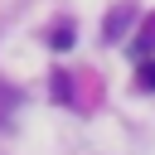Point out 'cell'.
Instances as JSON below:
<instances>
[{"mask_svg":"<svg viewBox=\"0 0 155 155\" xmlns=\"http://www.w3.org/2000/svg\"><path fill=\"white\" fill-rule=\"evenodd\" d=\"M136 53H140V58L155 53V15H145V24H140V34H136Z\"/></svg>","mask_w":155,"mask_h":155,"instance_id":"cell-2","label":"cell"},{"mask_svg":"<svg viewBox=\"0 0 155 155\" xmlns=\"http://www.w3.org/2000/svg\"><path fill=\"white\" fill-rule=\"evenodd\" d=\"M136 87H140V92H155V58H145V63L136 68Z\"/></svg>","mask_w":155,"mask_h":155,"instance_id":"cell-3","label":"cell"},{"mask_svg":"<svg viewBox=\"0 0 155 155\" xmlns=\"http://www.w3.org/2000/svg\"><path fill=\"white\" fill-rule=\"evenodd\" d=\"M131 15H136V10H131V5H116V10H111V15H107V39H111V44H116V39H121V29H126V24H131Z\"/></svg>","mask_w":155,"mask_h":155,"instance_id":"cell-1","label":"cell"},{"mask_svg":"<svg viewBox=\"0 0 155 155\" xmlns=\"http://www.w3.org/2000/svg\"><path fill=\"white\" fill-rule=\"evenodd\" d=\"M48 44H53V48H68V44H73V24H53Z\"/></svg>","mask_w":155,"mask_h":155,"instance_id":"cell-4","label":"cell"}]
</instances>
